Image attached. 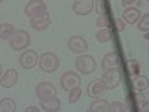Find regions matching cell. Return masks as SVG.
<instances>
[{
  "label": "cell",
  "instance_id": "6da1fadb",
  "mask_svg": "<svg viewBox=\"0 0 149 112\" xmlns=\"http://www.w3.org/2000/svg\"><path fill=\"white\" fill-rule=\"evenodd\" d=\"M8 41L14 51H24L30 46V34L26 30H15Z\"/></svg>",
  "mask_w": 149,
  "mask_h": 112
},
{
  "label": "cell",
  "instance_id": "7a4b0ae2",
  "mask_svg": "<svg viewBox=\"0 0 149 112\" xmlns=\"http://www.w3.org/2000/svg\"><path fill=\"white\" fill-rule=\"evenodd\" d=\"M37 66H39L40 70L45 72V73H54L60 67V58L54 52H43L39 57V64Z\"/></svg>",
  "mask_w": 149,
  "mask_h": 112
},
{
  "label": "cell",
  "instance_id": "3957f363",
  "mask_svg": "<svg viewBox=\"0 0 149 112\" xmlns=\"http://www.w3.org/2000/svg\"><path fill=\"white\" fill-rule=\"evenodd\" d=\"M74 66H76V70L82 75H91L95 72L97 69V63H95V58L93 55L88 54H79V57L74 61Z\"/></svg>",
  "mask_w": 149,
  "mask_h": 112
},
{
  "label": "cell",
  "instance_id": "277c9868",
  "mask_svg": "<svg viewBox=\"0 0 149 112\" xmlns=\"http://www.w3.org/2000/svg\"><path fill=\"white\" fill-rule=\"evenodd\" d=\"M55 96H57V88L52 82L42 81L36 85V97L39 100H48V99H52Z\"/></svg>",
  "mask_w": 149,
  "mask_h": 112
},
{
  "label": "cell",
  "instance_id": "5b68a950",
  "mask_svg": "<svg viewBox=\"0 0 149 112\" xmlns=\"http://www.w3.org/2000/svg\"><path fill=\"white\" fill-rule=\"evenodd\" d=\"M18 63L22 69H33L39 64V55L33 49H24L18 58Z\"/></svg>",
  "mask_w": 149,
  "mask_h": 112
},
{
  "label": "cell",
  "instance_id": "8992f818",
  "mask_svg": "<svg viewBox=\"0 0 149 112\" xmlns=\"http://www.w3.org/2000/svg\"><path fill=\"white\" fill-rule=\"evenodd\" d=\"M102 81L106 87V90H115L121 84V72L119 69L113 70H104L102 75Z\"/></svg>",
  "mask_w": 149,
  "mask_h": 112
},
{
  "label": "cell",
  "instance_id": "52a82bcc",
  "mask_svg": "<svg viewBox=\"0 0 149 112\" xmlns=\"http://www.w3.org/2000/svg\"><path fill=\"white\" fill-rule=\"evenodd\" d=\"M60 84H61V88H63L64 91H70L72 88H74V87L81 85V76L76 72H72V70L64 72L60 78Z\"/></svg>",
  "mask_w": 149,
  "mask_h": 112
},
{
  "label": "cell",
  "instance_id": "ba28073f",
  "mask_svg": "<svg viewBox=\"0 0 149 112\" xmlns=\"http://www.w3.org/2000/svg\"><path fill=\"white\" fill-rule=\"evenodd\" d=\"M67 48H69V51L73 52V54H84L86 52V49H88V42H86V39L84 36H72L70 39L67 41Z\"/></svg>",
  "mask_w": 149,
  "mask_h": 112
},
{
  "label": "cell",
  "instance_id": "9c48e42d",
  "mask_svg": "<svg viewBox=\"0 0 149 112\" xmlns=\"http://www.w3.org/2000/svg\"><path fill=\"white\" fill-rule=\"evenodd\" d=\"M30 26L33 30L36 32H43L46 30L49 26H51V17H49L48 10L43 12L40 15H36V17H31L30 18Z\"/></svg>",
  "mask_w": 149,
  "mask_h": 112
},
{
  "label": "cell",
  "instance_id": "30bf717a",
  "mask_svg": "<svg viewBox=\"0 0 149 112\" xmlns=\"http://www.w3.org/2000/svg\"><path fill=\"white\" fill-rule=\"evenodd\" d=\"M43 12H46V5L42 0H30L26 5V8H24V15H27L29 18L40 15Z\"/></svg>",
  "mask_w": 149,
  "mask_h": 112
},
{
  "label": "cell",
  "instance_id": "8fae6325",
  "mask_svg": "<svg viewBox=\"0 0 149 112\" xmlns=\"http://www.w3.org/2000/svg\"><path fill=\"white\" fill-rule=\"evenodd\" d=\"M106 87L103 84L102 79H95V81H91L88 84V87H86V94H88L91 99H98L106 94Z\"/></svg>",
  "mask_w": 149,
  "mask_h": 112
},
{
  "label": "cell",
  "instance_id": "7c38bea8",
  "mask_svg": "<svg viewBox=\"0 0 149 112\" xmlns=\"http://www.w3.org/2000/svg\"><path fill=\"white\" fill-rule=\"evenodd\" d=\"M94 9V0H74L73 12L76 15H88Z\"/></svg>",
  "mask_w": 149,
  "mask_h": 112
},
{
  "label": "cell",
  "instance_id": "4fadbf2b",
  "mask_svg": "<svg viewBox=\"0 0 149 112\" xmlns=\"http://www.w3.org/2000/svg\"><path fill=\"white\" fill-rule=\"evenodd\" d=\"M102 67L103 70H113V69H119L121 67V61H119V55L112 51V52H107L103 60H102Z\"/></svg>",
  "mask_w": 149,
  "mask_h": 112
},
{
  "label": "cell",
  "instance_id": "5bb4252c",
  "mask_svg": "<svg viewBox=\"0 0 149 112\" xmlns=\"http://www.w3.org/2000/svg\"><path fill=\"white\" fill-rule=\"evenodd\" d=\"M17 82H18V72L15 69H8L0 76V85L3 88H12L14 85H17Z\"/></svg>",
  "mask_w": 149,
  "mask_h": 112
},
{
  "label": "cell",
  "instance_id": "9a60e30c",
  "mask_svg": "<svg viewBox=\"0 0 149 112\" xmlns=\"http://www.w3.org/2000/svg\"><path fill=\"white\" fill-rule=\"evenodd\" d=\"M39 108L45 112H60L61 111V100L55 96L52 99H48V100H39Z\"/></svg>",
  "mask_w": 149,
  "mask_h": 112
},
{
  "label": "cell",
  "instance_id": "2e32d148",
  "mask_svg": "<svg viewBox=\"0 0 149 112\" xmlns=\"http://www.w3.org/2000/svg\"><path fill=\"white\" fill-rule=\"evenodd\" d=\"M140 10L137 8H134V6H127L125 9H124L122 12V20L124 22H127V24H136L139 21L140 18Z\"/></svg>",
  "mask_w": 149,
  "mask_h": 112
},
{
  "label": "cell",
  "instance_id": "e0dca14e",
  "mask_svg": "<svg viewBox=\"0 0 149 112\" xmlns=\"http://www.w3.org/2000/svg\"><path fill=\"white\" fill-rule=\"evenodd\" d=\"M90 112H112V108H110V103L104 99H94V100L90 103V108H88Z\"/></svg>",
  "mask_w": 149,
  "mask_h": 112
},
{
  "label": "cell",
  "instance_id": "ac0fdd59",
  "mask_svg": "<svg viewBox=\"0 0 149 112\" xmlns=\"http://www.w3.org/2000/svg\"><path fill=\"white\" fill-rule=\"evenodd\" d=\"M131 84H133V90L136 93H143L149 87L148 76H145V75H136V76L131 79Z\"/></svg>",
  "mask_w": 149,
  "mask_h": 112
},
{
  "label": "cell",
  "instance_id": "d6986e66",
  "mask_svg": "<svg viewBox=\"0 0 149 112\" xmlns=\"http://www.w3.org/2000/svg\"><path fill=\"white\" fill-rule=\"evenodd\" d=\"M112 30L109 27H104V29H100L97 33H95V41L98 43H107L112 41Z\"/></svg>",
  "mask_w": 149,
  "mask_h": 112
},
{
  "label": "cell",
  "instance_id": "ffe728a7",
  "mask_svg": "<svg viewBox=\"0 0 149 112\" xmlns=\"http://www.w3.org/2000/svg\"><path fill=\"white\" fill-rule=\"evenodd\" d=\"M17 111V102L10 97H5L0 100V112H15Z\"/></svg>",
  "mask_w": 149,
  "mask_h": 112
},
{
  "label": "cell",
  "instance_id": "44dd1931",
  "mask_svg": "<svg viewBox=\"0 0 149 112\" xmlns=\"http://www.w3.org/2000/svg\"><path fill=\"white\" fill-rule=\"evenodd\" d=\"M17 29L14 24H9V22H5V24H0V39H9V36L14 33Z\"/></svg>",
  "mask_w": 149,
  "mask_h": 112
},
{
  "label": "cell",
  "instance_id": "7402d4cb",
  "mask_svg": "<svg viewBox=\"0 0 149 112\" xmlns=\"http://www.w3.org/2000/svg\"><path fill=\"white\" fill-rule=\"evenodd\" d=\"M67 93H69L67 100H69V103L72 105V103H76L79 99H81V96H82V88H81V85H79V87H74V88H72V90L67 91Z\"/></svg>",
  "mask_w": 149,
  "mask_h": 112
},
{
  "label": "cell",
  "instance_id": "603a6c76",
  "mask_svg": "<svg viewBox=\"0 0 149 112\" xmlns=\"http://www.w3.org/2000/svg\"><path fill=\"white\" fill-rule=\"evenodd\" d=\"M136 24H137L139 32L148 33V30H149V14H143V15H140L139 21L136 22Z\"/></svg>",
  "mask_w": 149,
  "mask_h": 112
},
{
  "label": "cell",
  "instance_id": "cb8c5ba5",
  "mask_svg": "<svg viewBox=\"0 0 149 112\" xmlns=\"http://www.w3.org/2000/svg\"><path fill=\"white\" fill-rule=\"evenodd\" d=\"M95 12L98 15H106L107 14L106 0H95Z\"/></svg>",
  "mask_w": 149,
  "mask_h": 112
},
{
  "label": "cell",
  "instance_id": "d4e9b609",
  "mask_svg": "<svg viewBox=\"0 0 149 112\" xmlns=\"http://www.w3.org/2000/svg\"><path fill=\"white\" fill-rule=\"evenodd\" d=\"M95 26H97V27H100V29L109 27V26H110V20H109V17H107V15H100V17L97 18V21H95Z\"/></svg>",
  "mask_w": 149,
  "mask_h": 112
},
{
  "label": "cell",
  "instance_id": "484cf974",
  "mask_svg": "<svg viewBox=\"0 0 149 112\" xmlns=\"http://www.w3.org/2000/svg\"><path fill=\"white\" fill-rule=\"evenodd\" d=\"M110 108H112V112H124V111H130V108H127L124 103H119V102L110 103Z\"/></svg>",
  "mask_w": 149,
  "mask_h": 112
},
{
  "label": "cell",
  "instance_id": "4316f807",
  "mask_svg": "<svg viewBox=\"0 0 149 112\" xmlns=\"http://www.w3.org/2000/svg\"><path fill=\"white\" fill-rule=\"evenodd\" d=\"M115 24H116V29H118L119 32H124V30H125V22H124V20H121V18H116Z\"/></svg>",
  "mask_w": 149,
  "mask_h": 112
},
{
  "label": "cell",
  "instance_id": "83f0119b",
  "mask_svg": "<svg viewBox=\"0 0 149 112\" xmlns=\"http://www.w3.org/2000/svg\"><path fill=\"white\" fill-rule=\"evenodd\" d=\"M136 2H137V0H122V5L127 8V6H133Z\"/></svg>",
  "mask_w": 149,
  "mask_h": 112
},
{
  "label": "cell",
  "instance_id": "f1b7e54d",
  "mask_svg": "<svg viewBox=\"0 0 149 112\" xmlns=\"http://www.w3.org/2000/svg\"><path fill=\"white\" fill-rule=\"evenodd\" d=\"M40 111V108H36V106H29V108H26V112H39Z\"/></svg>",
  "mask_w": 149,
  "mask_h": 112
},
{
  "label": "cell",
  "instance_id": "f546056e",
  "mask_svg": "<svg viewBox=\"0 0 149 112\" xmlns=\"http://www.w3.org/2000/svg\"><path fill=\"white\" fill-rule=\"evenodd\" d=\"M140 109H142V111H145V112H146V111H148V109H149V108H148V102H145V103H142V105H140Z\"/></svg>",
  "mask_w": 149,
  "mask_h": 112
},
{
  "label": "cell",
  "instance_id": "4dcf8cb0",
  "mask_svg": "<svg viewBox=\"0 0 149 112\" xmlns=\"http://www.w3.org/2000/svg\"><path fill=\"white\" fill-rule=\"evenodd\" d=\"M3 75V67H2V63H0V76Z\"/></svg>",
  "mask_w": 149,
  "mask_h": 112
},
{
  "label": "cell",
  "instance_id": "1f68e13d",
  "mask_svg": "<svg viewBox=\"0 0 149 112\" xmlns=\"http://www.w3.org/2000/svg\"><path fill=\"white\" fill-rule=\"evenodd\" d=\"M0 3H3V0H0Z\"/></svg>",
  "mask_w": 149,
  "mask_h": 112
}]
</instances>
